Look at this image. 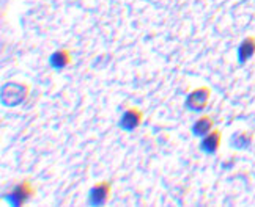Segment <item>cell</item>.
<instances>
[{
	"instance_id": "1",
	"label": "cell",
	"mask_w": 255,
	"mask_h": 207,
	"mask_svg": "<svg viewBox=\"0 0 255 207\" xmlns=\"http://www.w3.org/2000/svg\"><path fill=\"white\" fill-rule=\"evenodd\" d=\"M30 85L25 82H6L0 90V101L3 107H17L27 101Z\"/></svg>"
},
{
	"instance_id": "2",
	"label": "cell",
	"mask_w": 255,
	"mask_h": 207,
	"mask_svg": "<svg viewBox=\"0 0 255 207\" xmlns=\"http://www.w3.org/2000/svg\"><path fill=\"white\" fill-rule=\"evenodd\" d=\"M35 187L28 179H22L16 182L6 195H3V200L13 207H21L27 204L35 196Z\"/></svg>"
},
{
	"instance_id": "3",
	"label": "cell",
	"mask_w": 255,
	"mask_h": 207,
	"mask_svg": "<svg viewBox=\"0 0 255 207\" xmlns=\"http://www.w3.org/2000/svg\"><path fill=\"white\" fill-rule=\"evenodd\" d=\"M211 88L207 85H202L194 88L191 93H188L184 99V107L188 108L189 112H203L205 108L208 107L210 99H211Z\"/></svg>"
},
{
	"instance_id": "4",
	"label": "cell",
	"mask_w": 255,
	"mask_h": 207,
	"mask_svg": "<svg viewBox=\"0 0 255 207\" xmlns=\"http://www.w3.org/2000/svg\"><path fill=\"white\" fill-rule=\"evenodd\" d=\"M112 193V181H100L95 185H92L90 192H88L87 204L88 206H104L111 200Z\"/></svg>"
},
{
	"instance_id": "5",
	"label": "cell",
	"mask_w": 255,
	"mask_h": 207,
	"mask_svg": "<svg viewBox=\"0 0 255 207\" xmlns=\"http://www.w3.org/2000/svg\"><path fill=\"white\" fill-rule=\"evenodd\" d=\"M143 123V112L139 107H128L126 110L122 113L120 121H119V127L125 132H134L135 129H139Z\"/></svg>"
},
{
	"instance_id": "6",
	"label": "cell",
	"mask_w": 255,
	"mask_h": 207,
	"mask_svg": "<svg viewBox=\"0 0 255 207\" xmlns=\"http://www.w3.org/2000/svg\"><path fill=\"white\" fill-rule=\"evenodd\" d=\"M221 143H222V132H221V129H218V127H214L210 134H207L205 137L200 138L199 147L203 154L213 155L219 151Z\"/></svg>"
},
{
	"instance_id": "7",
	"label": "cell",
	"mask_w": 255,
	"mask_h": 207,
	"mask_svg": "<svg viewBox=\"0 0 255 207\" xmlns=\"http://www.w3.org/2000/svg\"><path fill=\"white\" fill-rule=\"evenodd\" d=\"M71 63H73L71 51H68L65 47L57 49V51H54L51 55H49V66L55 69V71H62V69L68 68Z\"/></svg>"
},
{
	"instance_id": "8",
	"label": "cell",
	"mask_w": 255,
	"mask_h": 207,
	"mask_svg": "<svg viewBox=\"0 0 255 207\" xmlns=\"http://www.w3.org/2000/svg\"><path fill=\"white\" fill-rule=\"evenodd\" d=\"M255 55V36H246L237 49V60L243 66Z\"/></svg>"
},
{
	"instance_id": "9",
	"label": "cell",
	"mask_w": 255,
	"mask_h": 207,
	"mask_svg": "<svg viewBox=\"0 0 255 207\" xmlns=\"http://www.w3.org/2000/svg\"><path fill=\"white\" fill-rule=\"evenodd\" d=\"M214 129V120L210 116V115H202L200 118L194 121L192 124V135L197 137V138H202L207 134H210L211 131Z\"/></svg>"
},
{
	"instance_id": "10",
	"label": "cell",
	"mask_w": 255,
	"mask_h": 207,
	"mask_svg": "<svg viewBox=\"0 0 255 207\" xmlns=\"http://www.w3.org/2000/svg\"><path fill=\"white\" fill-rule=\"evenodd\" d=\"M252 140H254L252 132H249V131L237 132L230 137V147H233V149H237V151H246L251 147Z\"/></svg>"
}]
</instances>
